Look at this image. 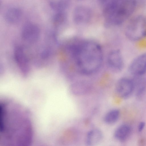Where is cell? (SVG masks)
Returning <instances> with one entry per match:
<instances>
[{"label": "cell", "instance_id": "obj_1", "mask_svg": "<svg viewBox=\"0 0 146 146\" xmlns=\"http://www.w3.org/2000/svg\"><path fill=\"white\" fill-rule=\"evenodd\" d=\"M25 110L11 101L0 103V142L3 145L27 146L31 143L32 126Z\"/></svg>", "mask_w": 146, "mask_h": 146}, {"label": "cell", "instance_id": "obj_2", "mask_svg": "<svg viewBox=\"0 0 146 146\" xmlns=\"http://www.w3.org/2000/svg\"><path fill=\"white\" fill-rule=\"evenodd\" d=\"M68 49L76 69L81 73L92 74L101 67L103 52L97 42L92 40L74 42L69 46Z\"/></svg>", "mask_w": 146, "mask_h": 146}, {"label": "cell", "instance_id": "obj_3", "mask_svg": "<svg viewBox=\"0 0 146 146\" xmlns=\"http://www.w3.org/2000/svg\"><path fill=\"white\" fill-rule=\"evenodd\" d=\"M138 0H119L115 11L110 19L106 24L107 26L118 25L123 23L135 11Z\"/></svg>", "mask_w": 146, "mask_h": 146}, {"label": "cell", "instance_id": "obj_4", "mask_svg": "<svg viewBox=\"0 0 146 146\" xmlns=\"http://www.w3.org/2000/svg\"><path fill=\"white\" fill-rule=\"evenodd\" d=\"M125 34L133 41L139 40L146 37V19L141 16L133 18L127 25Z\"/></svg>", "mask_w": 146, "mask_h": 146}, {"label": "cell", "instance_id": "obj_5", "mask_svg": "<svg viewBox=\"0 0 146 146\" xmlns=\"http://www.w3.org/2000/svg\"><path fill=\"white\" fill-rule=\"evenodd\" d=\"M135 89L134 80L127 77H123L119 79L115 86V90L117 95L123 98L130 96Z\"/></svg>", "mask_w": 146, "mask_h": 146}, {"label": "cell", "instance_id": "obj_6", "mask_svg": "<svg viewBox=\"0 0 146 146\" xmlns=\"http://www.w3.org/2000/svg\"><path fill=\"white\" fill-rule=\"evenodd\" d=\"M129 70L135 77L141 76L146 73V52L138 56L132 61Z\"/></svg>", "mask_w": 146, "mask_h": 146}, {"label": "cell", "instance_id": "obj_7", "mask_svg": "<svg viewBox=\"0 0 146 146\" xmlns=\"http://www.w3.org/2000/svg\"><path fill=\"white\" fill-rule=\"evenodd\" d=\"M23 38L25 41L33 43L38 40L40 30L38 27L33 23H28L23 27L21 32Z\"/></svg>", "mask_w": 146, "mask_h": 146}, {"label": "cell", "instance_id": "obj_8", "mask_svg": "<svg viewBox=\"0 0 146 146\" xmlns=\"http://www.w3.org/2000/svg\"><path fill=\"white\" fill-rule=\"evenodd\" d=\"M14 56L15 62L21 72L24 74H27L29 70V63L23 48L19 46L15 47Z\"/></svg>", "mask_w": 146, "mask_h": 146}, {"label": "cell", "instance_id": "obj_9", "mask_svg": "<svg viewBox=\"0 0 146 146\" xmlns=\"http://www.w3.org/2000/svg\"><path fill=\"white\" fill-rule=\"evenodd\" d=\"M107 61L110 68L114 71H121L124 66V62L122 54L118 50L110 51L107 56Z\"/></svg>", "mask_w": 146, "mask_h": 146}, {"label": "cell", "instance_id": "obj_10", "mask_svg": "<svg viewBox=\"0 0 146 146\" xmlns=\"http://www.w3.org/2000/svg\"><path fill=\"white\" fill-rule=\"evenodd\" d=\"M91 16L90 10L87 7L79 6L74 9L73 13V19L76 24L80 25L88 22Z\"/></svg>", "mask_w": 146, "mask_h": 146}, {"label": "cell", "instance_id": "obj_11", "mask_svg": "<svg viewBox=\"0 0 146 146\" xmlns=\"http://www.w3.org/2000/svg\"><path fill=\"white\" fill-rule=\"evenodd\" d=\"M132 129L127 124H123L119 126L115 130L114 136L117 140L124 141L127 140L131 134Z\"/></svg>", "mask_w": 146, "mask_h": 146}, {"label": "cell", "instance_id": "obj_12", "mask_svg": "<svg viewBox=\"0 0 146 146\" xmlns=\"http://www.w3.org/2000/svg\"><path fill=\"white\" fill-rule=\"evenodd\" d=\"M103 134L99 129H93L88 133L86 142L87 145L93 146L99 143L103 138Z\"/></svg>", "mask_w": 146, "mask_h": 146}, {"label": "cell", "instance_id": "obj_13", "mask_svg": "<svg viewBox=\"0 0 146 146\" xmlns=\"http://www.w3.org/2000/svg\"><path fill=\"white\" fill-rule=\"evenodd\" d=\"M22 15V11L20 9L17 7H13L9 9L6 12L5 18L7 22L14 23L20 21Z\"/></svg>", "mask_w": 146, "mask_h": 146}, {"label": "cell", "instance_id": "obj_14", "mask_svg": "<svg viewBox=\"0 0 146 146\" xmlns=\"http://www.w3.org/2000/svg\"><path fill=\"white\" fill-rule=\"evenodd\" d=\"M70 4V0H58L51 1L50 5L53 10L57 12L65 11L69 7Z\"/></svg>", "mask_w": 146, "mask_h": 146}, {"label": "cell", "instance_id": "obj_15", "mask_svg": "<svg viewBox=\"0 0 146 146\" xmlns=\"http://www.w3.org/2000/svg\"><path fill=\"white\" fill-rule=\"evenodd\" d=\"M120 111L117 109H114L109 111L105 115L104 120L108 124H112L118 120L120 116Z\"/></svg>", "mask_w": 146, "mask_h": 146}, {"label": "cell", "instance_id": "obj_16", "mask_svg": "<svg viewBox=\"0 0 146 146\" xmlns=\"http://www.w3.org/2000/svg\"><path fill=\"white\" fill-rule=\"evenodd\" d=\"M67 15L65 11L57 12L54 16L53 21L56 25L62 24L66 21Z\"/></svg>", "mask_w": 146, "mask_h": 146}, {"label": "cell", "instance_id": "obj_17", "mask_svg": "<svg viewBox=\"0 0 146 146\" xmlns=\"http://www.w3.org/2000/svg\"><path fill=\"white\" fill-rule=\"evenodd\" d=\"M145 125V123L143 122H141L139 123L138 127V130L139 132H141L143 130Z\"/></svg>", "mask_w": 146, "mask_h": 146}, {"label": "cell", "instance_id": "obj_18", "mask_svg": "<svg viewBox=\"0 0 146 146\" xmlns=\"http://www.w3.org/2000/svg\"><path fill=\"white\" fill-rule=\"evenodd\" d=\"M100 2L104 5L112 0H99Z\"/></svg>", "mask_w": 146, "mask_h": 146}]
</instances>
